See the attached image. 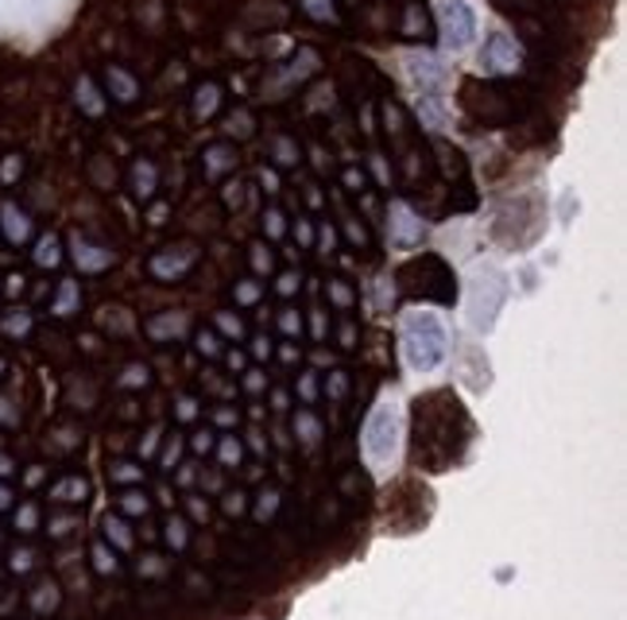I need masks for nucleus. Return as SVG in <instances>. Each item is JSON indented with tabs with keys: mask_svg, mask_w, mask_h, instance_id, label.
Instances as JSON below:
<instances>
[{
	"mask_svg": "<svg viewBox=\"0 0 627 620\" xmlns=\"http://www.w3.org/2000/svg\"><path fill=\"white\" fill-rule=\"evenodd\" d=\"M403 349H407L411 369H434L446 353V330H441L438 315L430 311H411L403 323Z\"/></svg>",
	"mask_w": 627,
	"mask_h": 620,
	"instance_id": "nucleus-1",
	"label": "nucleus"
},
{
	"mask_svg": "<svg viewBox=\"0 0 627 620\" xmlns=\"http://www.w3.org/2000/svg\"><path fill=\"white\" fill-rule=\"evenodd\" d=\"M438 32L446 51H465L476 39V12L469 0H441L438 4Z\"/></svg>",
	"mask_w": 627,
	"mask_h": 620,
	"instance_id": "nucleus-2",
	"label": "nucleus"
},
{
	"mask_svg": "<svg viewBox=\"0 0 627 620\" xmlns=\"http://www.w3.org/2000/svg\"><path fill=\"white\" fill-rule=\"evenodd\" d=\"M194 264H198V248L178 245V248H163V253H155L152 260H147V268H152L155 280H182Z\"/></svg>",
	"mask_w": 627,
	"mask_h": 620,
	"instance_id": "nucleus-3",
	"label": "nucleus"
},
{
	"mask_svg": "<svg viewBox=\"0 0 627 620\" xmlns=\"http://www.w3.org/2000/svg\"><path fill=\"white\" fill-rule=\"evenodd\" d=\"M481 62L492 70V74H511L519 67V47L508 32H492L488 43H484L481 51Z\"/></svg>",
	"mask_w": 627,
	"mask_h": 620,
	"instance_id": "nucleus-4",
	"label": "nucleus"
},
{
	"mask_svg": "<svg viewBox=\"0 0 627 620\" xmlns=\"http://www.w3.org/2000/svg\"><path fill=\"white\" fill-rule=\"evenodd\" d=\"M407 74L415 78V85L423 90L426 97H438V90H441V82H446V67H441L434 55H426V51H411L407 55Z\"/></svg>",
	"mask_w": 627,
	"mask_h": 620,
	"instance_id": "nucleus-5",
	"label": "nucleus"
},
{
	"mask_svg": "<svg viewBox=\"0 0 627 620\" xmlns=\"http://www.w3.org/2000/svg\"><path fill=\"white\" fill-rule=\"evenodd\" d=\"M391 241H395L399 248H415L418 241H423V221L411 213L407 202H391Z\"/></svg>",
	"mask_w": 627,
	"mask_h": 620,
	"instance_id": "nucleus-6",
	"label": "nucleus"
},
{
	"mask_svg": "<svg viewBox=\"0 0 627 620\" xmlns=\"http://www.w3.org/2000/svg\"><path fill=\"white\" fill-rule=\"evenodd\" d=\"M4 233H9V241H27V233H32L27 213L16 210V206H4Z\"/></svg>",
	"mask_w": 627,
	"mask_h": 620,
	"instance_id": "nucleus-7",
	"label": "nucleus"
},
{
	"mask_svg": "<svg viewBox=\"0 0 627 620\" xmlns=\"http://www.w3.org/2000/svg\"><path fill=\"white\" fill-rule=\"evenodd\" d=\"M105 78H109V90L117 94V102H137V82H132L125 70L109 67V74H105Z\"/></svg>",
	"mask_w": 627,
	"mask_h": 620,
	"instance_id": "nucleus-8",
	"label": "nucleus"
},
{
	"mask_svg": "<svg viewBox=\"0 0 627 620\" xmlns=\"http://www.w3.org/2000/svg\"><path fill=\"white\" fill-rule=\"evenodd\" d=\"M298 9H303L310 20H318V24H333V20H338L333 0H298Z\"/></svg>",
	"mask_w": 627,
	"mask_h": 620,
	"instance_id": "nucleus-9",
	"label": "nucleus"
},
{
	"mask_svg": "<svg viewBox=\"0 0 627 620\" xmlns=\"http://www.w3.org/2000/svg\"><path fill=\"white\" fill-rule=\"evenodd\" d=\"M132 187H137V198H152V190H155L152 163H137V171H132Z\"/></svg>",
	"mask_w": 627,
	"mask_h": 620,
	"instance_id": "nucleus-10",
	"label": "nucleus"
},
{
	"mask_svg": "<svg viewBox=\"0 0 627 620\" xmlns=\"http://www.w3.org/2000/svg\"><path fill=\"white\" fill-rule=\"evenodd\" d=\"M198 117H210L213 109H217V85H202V90H198Z\"/></svg>",
	"mask_w": 627,
	"mask_h": 620,
	"instance_id": "nucleus-11",
	"label": "nucleus"
},
{
	"mask_svg": "<svg viewBox=\"0 0 627 620\" xmlns=\"http://www.w3.org/2000/svg\"><path fill=\"white\" fill-rule=\"evenodd\" d=\"M78 102H85V113H90V117H97V113H102V102L94 97V85H90V78H82V82H78Z\"/></svg>",
	"mask_w": 627,
	"mask_h": 620,
	"instance_id": "nucleus-12",
	"label": "nucleus"
},
{
	"mask_svg": "<svg viewBox=\"0 0 627 620\" xmlns=\"http://www.w3.org/2000/svg\"><path fill=\"white\" fill-rule=\"evenodd\" d=\"M229 163H237V160H233V152H229V148H210V175H217V171L221 167H229Z\"/></svg>",
	"mask_w": 627,
	"mask_h": 620,
	"instance_id": "nucleus-13",
	"label": "nucleus"
},
{
	"mask_svg": "<svg viewBox=\"0 0 627 620\" xmlns=\"http://www.w3.org/2000/svg\"><path fill=\"white\" fill-rule=\"evenodd\" d=\"M35 260H39V264H59V241H55V237L43 241L39 253H35Z\"/></svg>",
	"mask_w": 627,
	"mask_h": 620,
	"instance_id": "nucleus-14",
	"label": "nucleus"
},
{
	"mask_svg": "<svg viewBox=\"0 0 627 620\" xmlns=\"http://www.w3.org/2000/svg\"><path fill=\"white\" fill-rule=\"evenodd\" d=\"M275 152H280V155H275L280 163H295L298 160V148L291 144V140H275Z\"/></svg>",
	"mask_w": 627,
	"mask_h": 620,
	"instance_id": "nucleus-15",
	"label": "nucleus"
},
{
	"mask_svg": "<svg viewBox=\"0 0 627 620\" xmlns=\"http://www.w3.org/2000/svg\"><path fill=\"white\" fill-rule=\"evenodd\" d=\"M268 230H272V237H280V233H283V221H280V210H272V213H268Z\"/></svg>",
	"mask_w": 627,
	"mask_h": 620,
	"instance_id": "nucleus-16",
	"label": "nucleus"
},
{
	"mask_svg": "<svg viewBox=\"0 0 627 620\" xmlns=\"http://www.w3.org/2000/svg\"><path fill=\"white\" fill-rule=\"evenodd\" d=\"M221 326H225V330H229V334H240V323H237V318H221Z\"/></svg>",
	"mask_w": 627,
	"mask_h": 620,
	"instance_id": "nucleus-17",
	"label": "nucleus"
},
{
	"mask_svg": "<svg viewBox=\"0 0 627 620\" xmlns=\"http://www.w3.org/2000/svg\"><path fill=\"white\" fill-rule=\"evenodd\" d=\"M170 543H182V524H170Z\"/></svg>",
	"mask_w": 627,
	"mask_h": 620,
	"instance_id": "nucleus-18",
	"label": "nucleus"
},
{
	"mask_svg": "<svg viewBox=\"0 0 627 620\" xmlns=\"http://www.w3.org/2000/svg\"><path fill=\"white\" fill-rule=\"evenodd\" d=\"M4 501H9V493H0V504H4Z\"/></svg>",
	"mask_w": 627,
	"mask_h": 620,
	"instance_id": "nucleus-19",
	"label": "nucleus"
}]
</instances>
